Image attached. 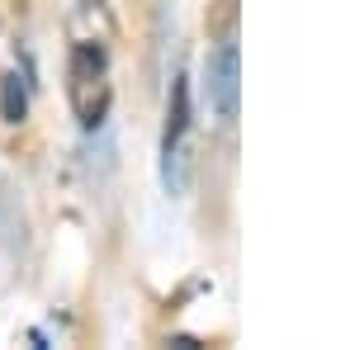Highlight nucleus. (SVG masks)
Instances as JSON below:
<instances>
[{
	"label": "nucleus",
	"instance_id": "1",
	"mask_svg": "<svg viewBox=\"0 0 355 350\" xmlns=\"http://www.w3.org/2000/svg\"><path fill=\"white\" fill-rule=\"evenodd\" d=\"M71 100L81 114V128L95 133L105 123V109H110V57L95 38H81L71 48Z\"/></svg>",
	"mask_w": 355,
	"mask_h": 350
},
{
	"label": "nucleus",
	"instance_id": "2",
	"mask_svg": "<svg viewBox=\"0 0 355 350\" xmlns=\"http://www.w3.org/2000/svg\"><path fill=\"white\" fill-rule=\"evenodd\" d=\"M190 81L175 76L171 100H166V128H162V185L180 194L190 180Z\"/></svg>",
	"mask_w": 355,
	"mask_h": 350
},
{
	"label": "nucleus",
	"instance_id": "3",
	"mask_svg": "<svg viewBox=\"0 0 355 350\" xmlns=\"http://www.w3.org/2000/svg\"><path fill=\"white\" fill-rule=\"evenodd\" d=\"M204 90H209V105L218 114L223 128L237 123V109H242V53H237V38H223L218 48L204 62Z\"/></svg>",
	"mask_w": 355,
	"mask_h": 350
},
{
	"label": "nucleus",
	"instance_id": "4",
	"mask_svg": "<svg viewBox=\"0 0 355 350\" xmlns=\"http://www.w3.org/2000/svg\"><path fill=\"white\" fill-rule=\"evenodd\" d=\"M0 119H5V123H24L28 119V85H24V76H15V71L0 76Z\"/></svg>",
	"mask_w": 355,
	"mask_h": 350
}]
</instances>
